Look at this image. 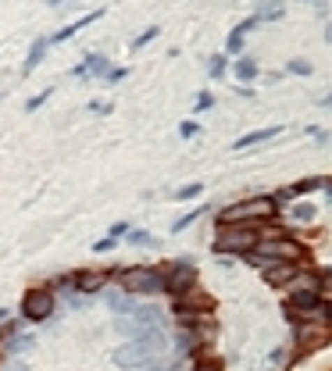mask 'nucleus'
I'll use <instances>...</instances> for the list:
<instances>
[{"instance_id":"obj_2","label":"nucleus","mask_w":332,"mask_h":371,"mask_svg":"<svg viewBox=\"0 0 332 371\" xmlns=\"http://www.w3.org/2000/svg\"><path fill=\"white\" fill-rule=\"evenodd\" d=\"M276 211L271 197H254V200H243V204H229L222 214H218V225H250V222H261Z\"/></svg>"},{"instance_id":"obj_31","label":"nucleus","mask_w":332,"mask_h":371,"mask_svg":"<svg viewBox=\"0 0 332 371\" xmlns=\"http://www.w3.org/2000/svg\"><path fill=\"white\" fill-rule=\"evenodd\" d=\"M190 371H218V361H211V357H200L197 364H190Z\"/></svg>"},{"instance_id":"obj_24","label":"nucleus","mask_w":332,"mask_h":371,"mask_svg":"<svg viewBox=\"0 0 332 371\" xmlns=\"http://www.w3.org/2000/svg\"><path fill=\"white\" fill-rule=\"evenodd\" d=\"M200 190H204V186H200V182H190V186H179V190H175V200H193V197H200Z\"/></svg>"},{"instance_id":"obj_4","label":"nucleus","mask_w":332,"mask_h":371,"mask_svg":"<svg viewBox=\"0 0 332 371\" xmlns=\"http://www.w3.org/2000/svg\"><path fill=\"white\" fill-rule=\"evenodd\" d=\"M122 289L126 293H165V271L161 268H129L122 275Z\"/></svg>"},{"instance_id":"obj_1","label":"nucleus","mask_w":332,"mask_h":371,"mask_svg":"<svg viewBox=\"0 0 332 371\" xmlns=\"http://www.w3.org/2000/svg\"><path fill=\"white\" fill-rule=\"evenodd\" d=\"M243 257L257 268H264V264H296V261H304V246H300L296 239H289V236H261Z\"/></svg>"},{"instance_id":"obj_16","label":"nucleus","mask_w":332,"mask_h":371,"mask_svg":"<svg viewBox=\"0 0 332 371\" xmlns=\"http://www.w3.org/2000/svg\"><path fill=\"white\" fill-rule=\"evenodd\" d=\"M232 72H236L239 82H254V79L261 75V68H257V61H254V57H239L236 65H232Z\"/></svg>"},{"instance_id":"obj_32","label":"nucleus","mask_w":332,"mask_h":371,"mask_svg":"<svg viewBox=\"0 0 332 371\" xmlns=\"http://www.w3.org/2000/svg\"><path fill=\"white\" fill-rule=\"evenodd\" d=\"M200 132V126H197V121H183V126H179V136H186V139H193Z\"/></svg>"},{"instance_id":"obj_33","label":"nucleus","mask_w":332,"mask_h":371,"mask_svg":"<svg viewBox=\"0 0 332 371\" xmlns=\"http://www.w3.org/2000/svg\"><path fill=\"white\" fill-rule=\"evenodd\" d=\"M114 243H118V239H111V236H107V239H97L93 250H97V254H107V250H114Z\"/></svg>"},{"instance_id":"obj_30","label":"nucleus","mask_w":332,"mask_h":371,"mask_svg":"<svg viewBox=\"0 0 332 371\" xmlns=\"http://www.w3.org/2000/svg\"><path fill=\"white\" fill-rule=\"evenodd\" d=\"M129 239H133V243H139V246H154V236H146L143 229H133V232H129Z\"/></svg>"},{"instance_id":"obj_27","label":"nucleus","mask_w":332,"mask_h":371,"mask_svg":"<svg viewBox=\"0 0 332 371\" xmlns=\"http://www.w3.org/2000/svg\"><path fill=\"white\" fill-rule=\"evenodd\" d=\"M289 72H293V75H311L315 68H311V61H304V57H293V61H289Z\"/></svg>"},{"instance_id":"obj_8","label":"nucleus","mask_w":332,"mask_h":371,"mask_svg":"<svg viewBox=\"0 0 332 371\" xmlns=\"http://www.w3.org/2000/svg\"><path fill=\"white\" fill-rule=\"evenodd\" d=\"M296 343H304L308 350H318V347L329 343V328L325 325H311V321L296 325Z\"/></svg>"},{"instance_id":"obj_38","label":"nucleus","mask_w":332,"mask_h":371,"mask_svg":"<svg viewBox=\"0 0 332 371\" xmlns=\"http://www.w3.org/2000/svg\"><path fill=\"white\" fill-rule=\"evenodd\" d=\"M107 79H111V82H122V79H126V68H114V72H107Z\"/></svg>"},{"instance_id":"obj_15","label":"nucleus","mask_w":332,"mask_h":371,"mask_svg":"<svg viewBox=\"0 0 332 371\" xmlns=\"http://www.w3.org/2000/svg\"><path fill=\"white\" fill-rule=\"evenodd\" d=\"M175 343H179V350H183V354H197L204 339H200V332L193 325H183V328H179V335H175Z\"/></svg>"},{"instance_id":"obj_35","label":"nucleus","mask_w":332,"mask_h":371,"mask_svg":"<svg viewBox=\"0 0 332 371\" xmlns=\"http://www.w3.org/2000/svg\"><path fill=\"white\" fill-rule=\"evenodd\" d=\"M0 371H29V364L15 357V361H8V364H4V368H0Z\"/></svg>"},{"instance_id":"obj_10","label":"nucleus","mask_w":332,"mask_h":371,"mask_svg":"<svg viewBox=\"0 0 332 371\" xmlns=\"http://www.w3.org/2000/svg\"><path fill=\"white\" fill-rule=\"evenodd\" d=\"M104 303L111 307L114 315H129L133 307H136V296H133V293H126L122 286H114V289H107V286H104Z\"/></svg>"},{"instance_id":"obj_9","label":"nucleus","mask_w":332,"mask_h":371,"mask_svg":"<svg viewBox=\"0 0 332 371\" xmlns=\"http://www.w3.org/2000/svg\"><path fill=\"white\" fill-rule=\"evenodd\" d=\"M296 271H300L296 264H264L261 268V278H264L268 286H289Z\"/></svg>"},{"instance_id":"obj_14","label":"nucleus","mask_w":332,"mask_h":371,"mask_svg":"<svg viewBox=\"0 0 332 371\" xmlns=\"http://www.w3.org/2000/svg\"><path fill=\"white\" fill-rule=\"evenodd\" d=\"M100 15H104V11H89L86 18H79V22H72V25H65V29H61V33H54V36H50L47 43L54 47V43H65V40H72V36L79 33V29H86V25H93V22H97Z\"/></svg>"},{"instance_id":"obj_5","label":"nucleus","mask_w":332,"mask_h":371,"mask_svg":"<svg viewBox=\"0 0 332 371\" xmlns=\"http://www.w3.org/2000/svg\"><path fill=\"white\" fill-rule=\"evenodd\" d=\"M54 315V289H47V286H33V289H25V296H22V318L25 321H47Z\"/></svg>"},{"instance_id":"obj_13","label":"nucleus","mask_w":332,"mask_h":371,"mask_svg":"<svg viewBox=\"0 0 332 371\" xmlns=\"http://www.w3.org/2000/svg\"><path fill=\"white\" fill-rule=\"evenodd\" d=\"M282 129L279 126H268V129H257V132H247V136H239L236 143H232V150H250V146H257V143H268V139H276Z\"/></svg>"},{"instance_id":"obj_18","label":"nucleus","mask_w":332,"mask_h":371,"mask_svg":"<svg viewBox=\"0 0 332 371\" xmlns=\"http://www.w3.org/2000/svg\"><path fill=\"white\" fill-rule=\"evenodd\" d=\"M82 68H86V75H107V72H111V61L100 57V54H93V57L82 61Z\"/></svg>"},{"instance_id":"obj_19","label":"nucleus","mask_w":332,"mask_h":371,"mask_svg":"<svg viewBox=\"0 0 332 371\" xmlns=\"http://www.w3.org/2000/svg\"><path fill=\"white\" fill-rule=\"evenodd\" d=\"M8 350L18 357V354H29V350H33V335H18V332H11L8 335Z\"/></svg>"},{"instance_id":"obj_41","label":"nucleus","mask_w":332,"mask_h":371,"mask_svg":"<svg viewBox=\"0 0 332 371\" xmlns=\"http://www.w3.org/2000/svg\"><path fill=\"white\" fill-rule=\"evenodd\" d=\"M311 4H318V0H311Z\"/></svg>"},{"instance_id":"obj_36","label":"nucleus","mask_w":332,"mask_h":371,"mask_svg":"<svg viewBox=\"0 0 332 371\" xmlns=\"http://www.w3.org/2000/svg\"><path fill=\"white\" fill-rule=\"evenodd\" d=\"M129 232V222H118V225H111V239H122Z\"/></svg>"},{"instance_id":"obj_22","label":"nucleus","mask_w":332,"mask_h":371,"mask_svg":"<svg viewBox=\"0 0 332 371\" xmlns=\"http://www.w3.org/2000/svg\"><path fill=\"white\" fill-rule=\"evenodd\" d=\"M311 190H322V179H304V182H293V186H289L293 197H304V193H311Z\"/></svg>"},{"instance_id":"obj_11","label":"nucleus","mask_w":332,"mask_h":371,"mask_svg":"<svg viewBox=\"0 0 332 371\" xmlns=\"http://www.w3.org/2000/svg\"><path fill=\"white\" fill-rule=\"evenodd\" d=\"M129 315H133V321H136V325H139L143 332H150V328H161V325H165V315H161V307H150V303H146V307H139V303H136Z\"/></svg>"},{"instance_id":"obj_23","label":"nucleus","mask_w":332,"mask_h":371,"mask_svg":"<svg viewBox=\"0 0 332 371\" xmlns=\"http://www.w3.org/2000/svg\"><path fill=\"white\" fill-rule=\"evenodd\" d=\"M225 68H229V57H225V54H215V57H211V65H207L211 79H222V75H225Z\"/></svg>"},{"instance_id":"obj_7","label":"nucleus","mask_w":332,"mask_h":371,"mask_svg":"<svg viewBox=\"0 0 332 371\" xmlns=\"http://www.w3.org/2000/svg\"><path fill=\"white\" fill-rule=\"evenodd\" d=\"M193 293V289H190ZM172 311L183 318V321H200V315H207L211 311V296H204V293H193V300H183V296H175V307Z\"/></svg>"},{"instance_id":"obj_6","label":"nucleus","mask_w":332,"mask_h":371,"mask_svg":"<svg viewBox=\"0 0 332 371\" xmlns=\"http://www.w3.org/2000/svg\"><path fill=\"white\" fill-rule=\"evenodd\" d=\"M193 278H197L193 261L179 257V261H175V264L165 271V293H172V296H186V293L193 289Z\"/></svg>"},{"instance_id":"obj_17","label":"nucleus","mask_w":332,"mask_h":371,"mask_svg":"<svg viewBox=\"0 0 332 371\" xmlns=\"http://www.w3.org/2000/svg\"><path fill=\"white\" fill-rule=\"evenodd\" d=\"M47 47H50V43H47V36H40V40H36L33 47H29V54H25V75H29V72H36V68H40V61H43V54H47Z\"/></svg>"},{"instance_id":"obj_40","label":"nucleus","mask_w":332,"mask_h":371,"mask_svg":"<svg viewBox=\"0 0 332 371\" xmlns=\"http://www.w3.org/2000/svg\"><path fill=\"white\" fill-rule=\"evenodd\" d=\"M50 4H54V8H57V4H65V0H50Z\"/></svg>"},{"instance_id":"obj_25","label":"nucleus","mask_w":332,"mask_h":371,"mask_svg":"<svg viewBox=\"0 0 332 371\" xmlns=\"http://www.w3.org/2000/svg\"><path fill=\"white\" fill-rule=\"evenodd\" d=\"M293 218L296 222H315V204H296L293 207Z\"/></svg>"},{"instance_id":"obj_21","label":"nucleus","mask_w":332,"mask_h":371,"mask_svg":"<svg viewBox=\"0 0 332 371\" xmlns=\"http://www.w3.org/2000/svg\"><path fill=\"white\" fill-rule=\"evenodd\" d=\"M204 211H207V207L200 204V207H193L190 214H183V218H175V225H172V232H183V229H190V225H193V222L200 218V214H204Z\"/></svg>"},{"instance_id":"obj_20","label":"nucleus","mask_w":332,"mask_h":371,"mask_svg":"<svg viewBox=\"0 0 332 371\" xmlns=\"http://www.w3.org/2000/svg\"><path fill=\"white\" fill-rule=\"evenodd\" d=\"M257 22H271V18H282V4H279V0H264V8L254 15Z\"/></svg>"},{"instance_id":"obj_28","label":"nucleus","mask_w":332,"mask_h":371,"mask_svg":"<svg viewBox=\"0 0 332 371\" xmlns=\"http://www.w3.org/2000/svg\"><path fill=\"white\" fill-rule=\"evenodd\" d=\"M154 364V371H190L183 361H150Z\"/></svg>"},{"instance_id":"obj_12","label":"nucleus","mask_w":332,"mask_h":371,"mask_svg":"<svg viewBox=\"0 0 332 371\" xmlns=\"http://www.w3.org/2000/svg\"><path fill=\"white\" fill-rule=\"evenodd\" d=\"M65 282L72 289H82V293H97V289H104V275H97V271H75V275L65 278Z\"/></svg>"},{"instance_id":"obj_37","label":"nucleus","mask_w":332,"mask_h":371,"mask_svg":"<svg viewBox=\"0 0 332 371\" xmlns=\"http://www.w3.org/2000/svg\"><path fill=\"white\" fill-rule=\"evenodd\" d=\"M211 104H215V100H211V93H204V97H200V100H197V111H207V107H211Z\"/></svg>"},{"instance_id":"obj_26","label":"nucleus","mask_w":332,"mask_h":371,"mask_svg":"<svg viewBox=\"0 0 332 371\" xmlns=\"http://www.w3.org/2000/svg\"><path fill=\"white\" fill-rule=\"evenodd\" d=\"M158 33H161V29H158V25H150V29H143V33H139V36L133 40V50H139V47H146V43H150V40H154Z\"/></svg>"},{"instance_id":"obj_34","label":"nucleus","mask_w":332,"mask_h":371,"mask_svg":"<svg viewBox=\"0 0 332 371\" xmlns=\"http://www.w3.org/2000/svg\"><path fill=\"white\" fill-rule=\"evenodd\" d=\"M50 93H54V89H43L40 97H33V100H29V111H36L40 104H47V100H50Z\"/></svg>"},{"instance_id":"obj_39","label":"nucleus","mask_w":332,"mask_h":371,"mask_svg":"<svg viewBox=\"0 0 332 371\" xmlns=\"http://www.w3.org/2000/svg\"><path fill=\"white\" fill-rule=\"evenodd\" d=\"M8 321V311H0V325H4Z\"/></svg>"},{"instance_id":"obj_3","label":"nucleus","mask_w":332,"mask_h":371,"mask_svg":"<svg viewBox=\"0 0 332 371\" xmlns=\"http://www.w3.org/2000/svg\"><path fill=\"white\" fill-rule=\"evenodd\" d=\"M257 239H261V232H254L250 225H218L215 254H247Z\"/></svg>"},{"instance_id":"obj_29","label":"nucleus","mask_w":332,"mask_h":371,"mask_svg":"<svg viewBox=\"0 0 332 371\" xmlns=\"http://www.w3.org/2000/svg\"><path fill=\"white\" fill-rule=\"evenodd\" d=\"M243 36H247V33L232 29V36H229V54H239V50H243Z\"/></svg>"}]
</instances>
